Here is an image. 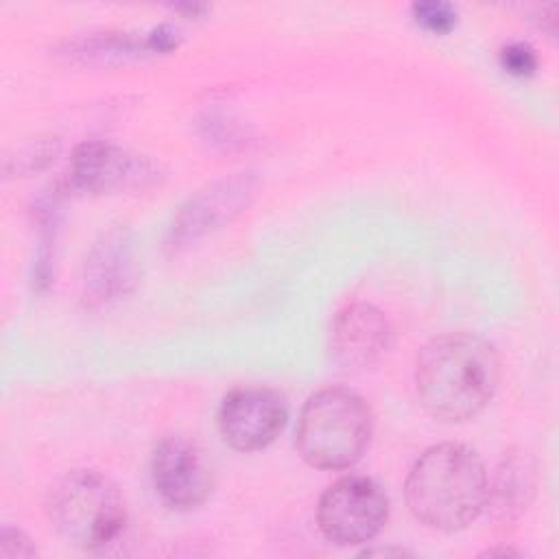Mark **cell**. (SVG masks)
<instances>
[{
	"label": "cell",
	"instance_id": "obj_10",
	"mask_svg": "<svg viewBox=\"0 0 559 559\" xmlns=\"http://www.w3.org/2000/svg\"><path fill=\"white\" fill-rule=\"evenodd\" d=\"M391 341V325L376 306L352 304L332 323L330 356L343 371H365L384 358Z\"/></svg>",
	"mask_w": 559,
	"mask_h": 559
},
{
	"label": "cell",
	"instance_id": "obj_18",
	"mask_svg": "<svg viewBox=\"0 0 559 559\" xmlns=\"http://www.w3.org/2000/svg\"><path fill=\"white\" fill-rule=\"evenodd\" d=\"M493 555H520L518 550H511V548H493V550H487V552H483V557H493Z\"/></svg>",
	"mask_w": 559,
	"mask_h": 559
},
{
	"label": "cell",
	"instance_id": "obj_15",
	"mask_svg": "<svg viewBox=\"0 0 559 559\" xmlns=\"http://www.w3.org/2000/svg\"><path fill=\"white\" fill-rule=\"evenodd\" d=\"M500 61L507 72L518 74V76L531 74L537 68V57H535L533 48L522 41H513V44L504 46L500 52Z\"/></svg>",
	"mask_w": 559,
	"mask_h": 559
},
{
	"label": "cell",
	"instance_id": "obj_13",
	"mask_svg": "<svg viewBox=\"0 0 559 559\" xmlns=\"http://www.w3.org/2000/svg\"><path fill=\"white\" fill-rule=\"evenodd\" d=\"M144 52H155L151 44V35L133 37L127 33H103L92 37L74 39L66 46L68 57H76L83 61H124L129 57H138Z\"/></svg>",
	"mask_w": 559,
	"mask_h": 559
},
{
	"label": "cell",
	"instance_id": "obj_6",
	"mask_svg": "<svg viewBox=\"0 0 559 559\" xmlns=\"http://www.w3.org/2000/svg\"><path fill=\"white\" fill-rule=\"evenodd\" d=\"M157 177V164L144 155L107 142H85L76 146L70 159L66 190L90 194L140 190L155 183Z\"/></svg>",
	"mask_w": 559,
	"mask_h": 559
},
{
	"label": "cell",
	"instance_id": "obj_1",
	"mask_svg": "<svg viewBox=\"0 0 559 559\" xmlns=\"http://www.w3.org/2000/svg\"><path fill=\"white\" fill-rule=\"evenodd\" d=\"M498 380V354L489 341L476 334L437 336L417 358L419 402L443 421H465L478 415L493 397Z\"/></svg>",
	"mask_w": 559,
	"mask_h": 559
},
{
	"label": "cell",
	"instance_id": "obj_2",
	"mask_svg": "<svg viewBox=\"0 0 559 559\" xmlns=\"http://www.w3.org/2000/svg\"><path fill=\"white\" fill-rule=\"evenodd\" d=\"M487 474L474 450L463 443L428 448L406 478V504L430 528L459 531L485 509Z\"/></svg>",
	"mask_w": 559,
	"mask_h": 559
},
{
	"label": "cell",
	"instance_id": "obj_3",
	"mask_svg": "<svg viewBox=\"0 0 559 559\" xmlns=\"http://www.w3.org/2000/svg\"><path fill=\"white\" fill-rule=\"evenodd\" d=\"M46 513L57 533L83 550L107 548L127 524L120 491L94 469H74L57 478L46 496Z\"/></svg>",
	"mask_w": 559,
	"mask_h": 559
},
{
	"label": "cell",
	"instance_id": "obj_4",
	"mask_svg": "<svg viewBox=\"0 0 559 559\" xmlns=\"http://www.w3.org/2000/svg\"><path fill=\"white\" fill-rule=\"evenodd\" d=\"M371 428V411L360 395L338 386L321 389L301 408L295 445L312 467L343 469L362 456Z\"/></svg>",
	"mask_w": 559,
	"mask_h": 559
},
{
	"label": "cell",
	"instance_id": "obj_12",
	"mask_svg": "<svg viewBox=\"0 0 559 559\" xmlns=\"http://www.w3.org/2000/svg\"><path fill=\"white\" fill-rule=\"evenodd\" d=\"M537 461L524 448L504 452L487 480L485 507L496 524H513L531 507L537 491Z\"/></svg>",
	"mask_w": 559,
	"mask_h": 559
},
{
	"label": "cell",
	"instance_id": "obj_11",
	"mask_svg": "<svg viewBox=\"0 0 559 559\" xmlns=\"http://www.w3.org/2000/svg\"><path fill=\"white\" fill-rule=\"evenodd\" d=\"M135 284V253L131 234L114 227L100 236L85 262V299L92 306L109 304L131 290Z\"/></svg>",
	"mask_w": 559,
	"mask_h": 559
},
{
	"label": "cell",
	"instance_id": "obj_9",
	"mask_svg": "<svg viewBox=\"0 0 559 559\" xmlns=\"http://www.w3.org/2000/svg\"><path fill=\"white\" fill-rule=\"evenodd\" d=\"M286 424L284 397L264 386L234 389L218 408L223 439L242 452L266 448Z\"/></svg>",
	"mask_w": 559,
	"mask_h": 559
},
{
	"label": "cell",
	"instance_id": "obj_14",
	"mask_svg": "<svg viewBox=\"0 0 559 559\" xmlns=\"http://www.w3.org/2000/svg\"><path fill=\"white\" fill-rule=\"evenodd\" d=\"M413 17L432 33H448L456 24V9L448 2H415Z\"/></svg>",
	"mask_w": 559,
	"mask_h": 559
},
{
	"label": "cell",
	"instance_id": "obj_5",
	"mask_svg": "<svg viewBox=\"0 0 559 559\" xmlns=\"http://www.w3.org/2000/svg\"><path fill=\"white\" fill-rule=\"evenodd\" d=\"M389 518L382 487L367 476H343L319 500L317 520L325 539L354 546L373 539Z\"/></svg>",
	"mask_w": 559,
	"mask_h": 559
},
{
	"label": "cell",
	"instance_id": "obj_8",
	"mask_svg": "<svg viewBox=\"0 0 559 559\" xmlns=\"http://www.w3.org/2000/svg\"><path fill=\"white\" fill-rule=\"evenodd\" d=\"M151 474L159 498L177 511L203 504L214 485L201 448L183 435H168L155 445Z\"/></svg>",
	"mask_w": 559,
	"mask_h": 559
},
{
	"label": "cell",
	"instance_id": "obj_16",
	"mask_svg": "<svg viewBox=\"0 0 559 559\" xmlns=\"http://www.w3.org/2000/svg\"><path fill=\"white\" fill-rule=\"evenodd\" d=\"M35 555H37V548L20 528L4 526L0 531V557L15 559V557H35Z\"/></svg>",
	"mask_w": 559,
	"mask_h": 559
},
{
	"label": "cell",
	"instance_id": "obj_17",
	"mask_svg": "<svg viewBox=\"0 0 559 559\" xmlns=\"http://www.w3.org/2000/svg\"><path fill=\"white\" fill-rule=\"evenodd\" d=\"M362 555H365V557H371V555H382V557L395 555V557H402V555H408V552L402 550V548H371V550H365Z\"/></svg>",
	"mask_w": 559,
	"mask_h": 559
},
{
	"label": "cell",
	"instance_id": "obj_7",
	"mask_svg": "<svg viewBox=\"0 0 559 559\" xmlns=\"http://www.w3.org/2000/svg\"><path fill=\"white\" fill-rule=\"evenodd\" d=\"M255 186L258 181L251 173H236L192 194L175 214L166 247L177 251L210 231L221 229L249 205L255 194Z\"/></svg>",
	"mask_w": 559,
	"mask_h": 559
}]
</instances>
